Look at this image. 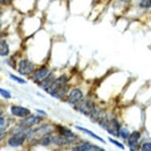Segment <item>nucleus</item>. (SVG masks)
<instances>
[{
    "mask_svg": "<svg viewBox=\"0 0 151 151\" xmlns=\"http://www.w3.org/2000/svg\"><path fill=\"white\" fill-rule=\"evenodd\" d=\"M142 7L148 8L151 6V0H142L141 4H140Z\"/></svg>",
    "mask_w": 151,
    "mask_h": 151,
    "instance_id": "obj_20",
    "label": "nucleus"
},
{
    "mask_svg": "<svg viewBox=\"0 0 151 151\" xmlns=\"http://www.w3.org/2000/svg\"><path fill=\"white\" fill-rule=\"evenodd\" d=\"M0 27H1V23H0Z\"/></svg>",
    "mask_w": 151,
    "mask_h": 151,
    "instance_id": "obj_26",
    "label": "nucleus"
},
{
    "mask_svg": "<svg viewBox=\"0 0 151 151\" xmlns=\"http://www.w3.org/2000/svg\"><path fill=\"white\" fill-rule=\"evenodd\" d=\"M76 104V108L78 111H80L82 113H83L86 116H91L95 111V106L93 104V102L87 101V100H83V101H79Z\"/></svg>",
    "mask_w": 151,
    "mask_h": 151,
    "instance_id": "obj_2",
    "label": "nucleus"
},
{
    "mask_svg": "<svg viewBox=\"0 0 151 151\" xmlns=\"http://www.w3.org/2000/svg\"><path fill=\"white\" fill-rule=\"evenodd\" d=\"M109 141L111 142V143L115 144V145H116V146H118V147H120V148H121V149H124V146H123V145H122V144L120 143V142H117L116 140H114V139H111V138H109Z\"/></svg>",
    "mask_w": 151,
    "mask_h": 151,
    "instance_id": "obj_22",
    "label": "nucleus"
},
{
    "mask_svg": "<svg viewBox=\"0 0 151 151\" xmlns=\"http://www.w3.org/2000/svg\"><path fill=\"white\" fill-rule=\"evenodd\" d=\"M74 150H80V151H88V150H104V149L100 148L98 146H94L90 143H84L79 146H77L74 148Z\"/></svg>",
    "mask_w": 151,
    "mask_h": 151,
    "instance_id": "obj_9",
    "label": "nucleus"
},
{
    "mask_svg": "<svg viewBox=\"0 0 151 151\" xmlns=\"http://www.w3.org/2000/svg\"><path fill=\"white\" fill-rule=\"evenodd\" d=\"M0 9H1V1H0Z\"/></svg>",
    "mask_w": 151,
    "mask_h": 151,
    "instance_id": "obj_25",
    "label": "nucleus"
},
{
    "mask_svg": "<svg viewBox=\"0 0 151 151\" xmlns=\"http://www.w3.org/2000/svg\"><path fill=\"white\" fill-rule=\"evenodd\" d=\"M10 78H11V79H13L14 81H15V82H17V83H20V84H25V83H26V82H25V80L22 79V78H21L17 77L14 74H10Z\"/></svg>",
    "mask_w": 151,
    "mask_h": 151,
    "instance_id": "obj_19",
    "label": "nucleus"
},
{
    "mask_svg": "<svg viewBox=\"0 0 151 151\" xmlns=\"http://www.w3.org/2000/svg\"><path fill=\"white\" fill-rule=\"evenodd\" d=\"M34 70V66L32 63L27 60L20 61L18 64V72L22 75H29Z\"/></svg>",
    "mask_w": 151,
    "mask_h": 151,
    "instance_id": "obj_4",
    "label": "nucleus"
},
{
    "mask_svg": "<svg viewBox=\"0 0 151 151\" xmlns=\"http://www.w3.org/2000/svg\"><path fill=\"white\" fill-rule=\"evenodd\" d=\"M100 124H101L102 127L106 128L109 134H112L114 136H119V125L118 122L115 119H112L111 121H108L105 119H102Z\"/></svg>",
    "mask_w": 151,
    "mask_h": 151,
    "instance_id": "obj_3",
    "label": "nucleus"
},
{
    "mask_svg": "<svg viewBox=\"0 0 151 151\" xmlns=\"http://www.w3.org/2000/svg\"><path fill=\"white\" fill-rule=\"evenodd\" d=\"M0 95L3 97H4V98H6V99H10V97H11L10 92L4 89H2V88H0Z\"/></svg>",
    "mask_w": 151,
    "mask_h": 151,
    "instance_id": "obj_17",
    "label": "nucleus"
},
{
    "mask_svg": "<svg viewBox=\"0 0 151 151\" xmlns=\"http://www.w3.org/2000/svg\"><path fill=\"white\" fill-rule=\"evenodd\" d=\"M10 52V48L6 41L4 40H0V55L1 56H6Z\"/></svg>",
    "mask_w": 151,
    "mask_h": 151,
    "instance_id": "obj_12",
    "label": "nucleus"
},
{
    "mask_svg": "<svg viewBox=\"0 0 151 151\" xmlns=\"http://www.w3.org/2000/svg\"><path fill=\"white\" fill-rule=\"evenodd\" d=\"M70 138H67V137H52V142L57 144V145H60V146H63V145H66V144L70 143Z\"/></svg>",
    "mask_w": 151,
    "mask_h": 151,
    "instance_id": "obj_13",
    "label": "nucleus"
},
{
    "mask_svg": "<svg viewBox=\"0 0 151 151\" xmlns=\"http://www.w3.org/2000/svg\"><path fill=\"white\" fill-rule=\"evenodd\" d=\"M10 111H11V113H12L14 116L17 117H27L29 116L31 113L29 109H26V108H24V107L22 106H17V105H14V106L11 107L10 109Z\"/></svg>",
    "mask_w": 151,
    "mask_h": 151,
    "instance_id": "obj_6",
    "label": "nucleus"
},
{
    "mask_svg": "<svg viewBox=\"0 0 151 151\" xmlns=\"http://www.w3.org/2000/svg\"><path fill=\"white\" fill-rule=\"evenodd\" d=\"M6 126H7L6 120L5 118L2 115L0 114V133L3 132L6 128Z\"/></svg>",
    "mask_w": 151,
    "mask_h": 151,
    "instance_id": "obj_16",
    "label": "nucleus"
},
{
    "mask_svg": "<svg viewBox=\"0 0 151 151\" xmlns=\"http://www.w3.org/2000/svg\"><path fill=\"white\" fill-rule=\"evenodd\" d=\"M140 138V133L139 131H134L132 134L129 136L128 144L131 147H135L138 145V141Z\"/></svg>",
    "mask_w": 151,
    "mask_h": 151,
    "instance_id": "obj_10",
    "label": "nucleus"
},
{
    "mask_svg": "<svg viewBox=\"0 0 151 151\" xmlns=\"http://www.w3.org/2000/svg\"><path fill=\"white\" fill-rule=\"evenodd\" d=\"M67 81V78L65 76H62L56 80L55 79L51 86L48 87L47 91L54 97L56 98L63 97L68 91Z\"/></svg>",
    "mask_w": 151,
    "mask_h": 151,
    "instance_id": "obj_1",
    "label": "nucleus"
},
{
    "mask_svg": "<svg viewBox=\"0 0 151 151\" xmlns=\"http://www.w3.org/2000/svg\"><path fill=\"white\" fill-rule=\"evenodd\" d=\"M42 118L40 116H31L25 117V119H23L21 122V125L22 127H30L33 126L35 124H38L41 121Z\"/></svg>",
    "mask_w": 151,
    "mask_h": 151,
    "instance_id": "obj_7",
    "label": "nucleus"
},
{
    "mask_svg": "<svg viewBox=\"0 0 151 151\" xmlns=\"http://www.w3.org/2000/svg\"><path fill=\"white\" fill-rule=\"evenodd\" d=\"M142 150L151 151V142H147V143L144 144L142 148Z\"/></svg>",
    "mask_w": 151,
    "mask_h": 151,
    "instance_id": "obj_21",
    "label": "nucleus"
},
{
    "mask_svg": "<svg viewBox=\"0 0 151 151\" xmlns=\"http://www.w3.org/2000/svg\"><path fill=\"white\" fill-rule=\"evenodd\" d=\"M47 74H48V70L46 68H42V69L37 70L35 73L34 76H33V79L35 81H39V80H43L44 78L47 77Z\"/></svg>",
    "mask_w": 151,
    "mask_h": 151,
    "instance_id": "obj_11",
    "label": "nucleus"
},
{
    "mask_svg": "<svg viewBox=\"0 0 151 151\" xmlns=\"http://www.w3.org/2000/svg\"><path fill=\"white\" fill-rule=\"evenodd\" d=\"M0 1H1V2H3V3H10V2H11V1H12V0H0Z\"/></svg>",
    "mask_w": 151,
    "mask_h": 151,
    "instance_id": "obj_24",
    "label": "nucleus"
},
{
    "mask_svg": "<svg viewBox=\"0 0 151 151\" xmlns=\"http://www.w3.org/2000/svg\"><path fill=\"white\" fill-rule=\"evenodd\" d=\"M119 135L123 138V139H127L130 136V133L127 129L124 128L119 130Z\"/></svg>",
    "mask_w": 151,
    "mask_h": 151,
    "instance_id": "obj_18",
    "label": "nucleus"
},
{
    "mask_svg": "<svg viewBox=\"0 0 151 151\" xmlns=\"http://www.w3.org/2000/svg\"><path fill=\"white\" fill-rule=\"evenodd\" d=\"M3 138H4V134H3V133L1 132V133H0V142L2 141V139H3Z\"/></svg>",
    "mask_w": 151,
    "mask_h": 151,
    "instance_id": "obj_23",
    "label": "nucleus"
},
{
    "mask_svg": "<svg viewBox=\"0 0 151 151\" xmlns=\"http://www.w3.org/2000/svg\"><path fill=\"white\" fill-rule=\"evenodd\" d=\"M77 127V129H78V130H80V131H83V132H85V133H86L88 135H89V136H91L92 138H93V139H97V140H99V141L102 142H105L103 140V139L102 138H101V137H99L98 135H97L96 134H94L93 132L91 131H89V130H88V129H86L84 128V127Z\"/></svg>",
    "mask_w": 151,
    "mask_h": 151,
    "instance_id": "obj_14",
    "label": "nucleus"
},
{
    "mask_svg": "<svg viewBox=\"0 0 151 151\" xmlns=\"http://www.w3.org/2000/svg\"><path fill=\"white\" fill-rule=\"evenodd\" d=\"M82 91L78 89H73L70 93L69 97H68V103L70 104H77L78 102L81 101L82 98Z\"/></svg>",
    "mask_w": 151,
    "mask_h": 151,
    "instance_id": "obj_8",
    "label": "nucleus"
},
{
    "mask_svg": "<svg viewBox=\"0 0 151 151\" xmlns=\"http://www.w3.org/2000/svg\"><path fill=\"white\" fill-rule=\"evenodd\" d=\"M26 134L24 132H18L13 135L8 141V143L10 146L13 147H17L21 145H22L23 142H25Z\"/></svg>",
    "mask_w": 151,
    "mask_h": 151,
    "instance_id": "obj_5",
    "label": "nucleus"
},
{
    "mask_svg": "<svg viewBox=\"0 0 151 151\" xmlns=\"http://www.w3.org/2000/svg\"><path fill=\"white\" fill-rule=\"evenodd\" d=\"M60 132L63 134V136L67 137V138H73L74 137V134L72 133L71 131L68 130V129L65 128L64 127H60Z\"/></svg>",
    "mask_w": 151,
    "mask_h": 151,
    "instance_id": "obj_15",
    "label": "nucleus"
}]
</instances>
